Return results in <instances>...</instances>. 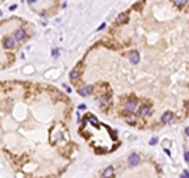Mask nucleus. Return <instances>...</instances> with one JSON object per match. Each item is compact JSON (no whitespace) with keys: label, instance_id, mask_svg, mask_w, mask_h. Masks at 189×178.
I'll use <instances>...</instances> for the list:
<instances>
[{"label":"nucleus","instance_id":"nucleus-11","mask_svg":"<svg viewBox=\"0 0 189 178\" xmlns=\"http://www.w3.org/2000/svg\"><path fill=\"white\" fill-rule=\"evenodd\" d=\"M128 21V16L126 14H120L118 17H117V22H120V24H125Z\"/></svg>","mask_w":189,"mask_h":178},{"label":"nucleus","instance_id":"nucleus-14","mask_svg":"<svg viewBox=\"0 0 189 178\" xmlns=\"http://www.w3.org/2000/svg\"><path fill=\"white\" fill-rule=\"evenodd\" d=\"M156 144H158V139H156V137H153V139L150 140V145H156Z\"/></svg>","mask_w":189,"mask_h":178},{"label":"nucleus","instance_id":"nucleus-4","mask_svg":"<svg viewBox=\"0 0 189 178\" xmlns=\"http://www.w3.org/2000/svg\"><path fill=\"white\" fill-rule=\"evenodd\" d=\"M150 113H151V107L148 104H143V106L139 107V115L140 117H148Z\"/></svg>","mask_w":189,"mask_h":178},{"label":"nucleus","instance_id":"nucleus-15","mask_svg":"<svg viewBox=\"0 0 189 178\" xmlns=\"http://www.w3.org/2000/svg\"><path fill=\"white\" fill-rule=\"evenodd\" d=\"M184 159H186V162L189 164V151H186V153H184Z\"/></svg>","mask_w":189,"mask_h":178},{"label":"nucleus","instance_id":"nucleus-3","mask_svg":"<svg viewBox=\"0 0 189 178\" xmlns=\"http://www.w3.org/2000/svg\"><path fill=\"white\" fill-rule=\"evenodd\" d=\"M175 120V115L172 113V112H165L164 115H162V118H161V122L164 123V125H169L170 122H173Z\"/></svg>","mask_w":189,"mask_h":178},{"label":"nucleus","instance_id":"nucleus-6","mask_svg":"<svg viewBox=\"0 0 189 178\" xmlns=\"http://www.w3.org/2000/svg\"><path fill=\"white\" fill-rule=\"evenodd\" d=\"M16 44V39L14 38H3V47L5 49H13Z\"/></svg>","mask_w":189,"mask_h":178},{"label":"nucleus","instance_id":"nucleus-18","mask_svg":"<svg viewBox=\"0 0 189 178\" xmlns=\"http://www.w3.org/2000/svg\"><path fill=\"white\" fill-rule=\"evenodd\" d=\"M27 2H30V3H32V2H35V0H27Z\"/></svg>","mask_w":189,"mask_h":178},{"label":"nucleus","instance_id":"nucleus-9","mask_svg":"<svg viewBox=\"0 0 189 178\" xmlns=\"http://www.w3.org/2000/svg\"><path fill=\"white\" fill-rule=\"evenodd\" d=\"M79 76H81L79 68H74V69L69 73V79H71V81H77V79H79Z\"/></svg>","mask_w":189,"mask_h":178},{"label":"nucleus","instance_id":"nucleus-1","mask_svg":"<svg viewBox=\"0 0 189 178\" xmlns=\"http://www.w3.org/2000/svg\"><path fill=\"white\" fill-rule=\"evenodd\" d=\"M136 109H137V101H136V99H128V101L125 103V110H126V112L132 113Z\"/></svg>","mask_w":189,"mask_h":178},{"label":"nucleus","instance_id":"nucleus-17","mask_svg":"<svg viewBox=\"0 0 189 178\" xmlns=\"http://www.w3.org/2000/svg\"><path fill=\"white\" fill-rule=\"evenodd\" d=\"M186 134H187V136H189V128H186Z\"/></svg>","mask_w":189,"mask_h":178},{"label":"nucleus","instance_id":"nucleus-2","mask_svg":"<svg viewBox=\"0 0 189 178\" xmlns=\"http://www.w3.org/2000/svg\"><path fill=\"white\" fill-rule=\"evenodd\" d=\"M139 162H140V156L137 154V153H132L129 158H128V164L132 167V166H139Z\"/></svg>","mask_w":189,"mask_h":178},{"label":"nucleus","instance_id":"nucleus-8","mask_svg":"<svg viewBox=\"0 0 189 178\" xmlns=\"http://www.w3.org/2000/svg\"><path fill=\"white\" fill-rule=\"evenodd\" d=\"M129 60L132 62V65H137V63L140 62V55H139V52H136V51H132V52L129 54Z\"/></svg>","mask_w":189,"mask_h":178},{"label":"nucleus","instance_id":"nucleus-7","mask_svg":"<svg viewBox=\"0 0 189 178\" xmlns=\"http://www.w3.org/2000/svg\"><path fill=\"white\" fill-rule=\"evenodd\" d=\"M91 91H93V87H90V85L81 87V88H79V95H81V96H90Z\"/></svg>","mask_w":189,"mask_h":178},{"label":"nucleus","instance_id":"nucleus-10","mask_svg":"<svg viewBox=\"0 0 189 178\" xmlns=\"http://www.w3.org/2000/svg\"><path fill=\"white\" fill-rule=\"evenodd\" d=\"M113 176V169L112 167H107L104 172H103V178H112Z\"/></svg>","mask_w":189,"mask_h":178},{"label":"nucleus","instance_id":"nucleus-5","mask_svg":"<svg viewBox=\"0 0 189 178\" xmlns=\"http://www.w3.org/2000/svg\"><path fill=\"white\" fill-rule=\"evenodd\" d=\"M25 36H27V33H25L24 29H19V30L14 32V39L16 41H22V39H25Z\"/></svg>","mask_w":189,"mask_h":178},{"label":"nucleus","instance_id":"nucleus-16","mask_svg":"<svg viewBox=\"0 0 189 178\" xmlns=\"http://www.w3.org/2000/svg\"><path fill=\"white\" fill-rule=\"evenodd\" d=\"M181 178H189V172H187V170H184V172H183V176H181Z\"/></svg>","mask_w":189,"mask_h":178},{"label":"nucleus","instance_id":"nucleus-13","mask_svg":"<svg viewBox=\"0 0 189 178\" xmlns=\"http://www.w3.org/2000/svg\"><path fill=\"white\" fill-rule=\"evenodd\" d=\"M173 2H175V5H178V6H183L187 0H173Z\"/></svg>","mask_w":189,"mask_h":178},{"label":"nucleus","instance_id":"nucleus-12","mask_svg":"<svg viewBox=\"0 0 189 178\" xmlns=\"http://www.w3.org/2000/svg\"><path fill=\"white\" fill-rule=\"evenodd\" d=\"M99 103H101V106H106V104L109 103V98H106V96H101V98H99Z\"/></svg>","mask_w":189,"mask_h":178}]
</instances>
